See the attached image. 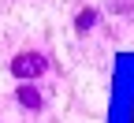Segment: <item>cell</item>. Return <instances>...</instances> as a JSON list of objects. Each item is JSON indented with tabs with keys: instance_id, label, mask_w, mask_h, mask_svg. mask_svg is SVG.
<instances>
[{
	"instance_id": "6da1fadb",
	"label": "cell",
	"mask_w": 134,
	"mask_h": 123,
	"mask_svg": "<svg viewBox=\"0 0 134 123\" xmlns=\"http://www.w3.org/2000/svg\"><path fill=\"white\" fill-rule=\"evenodd\" d=\"M45 56H37V52H23V56H15L11 60V75H19V78H37L45 75Z\"/></svg>"
},
{
	"instance_id": "7a4b0ae2",
	"label": "cell",
	"mask_w": 134,
	"mask_h": 123,
	"mask_svg": "<svg viewBox=\"0 0 134 123\" xmlns=\"http://www.w3.org/2000/svg\"><path fill=\"white\" fill-rule=\"evenodd\" d=\"M19 101L26 104V108H41V97H37V90H30V86H23V90H19Z\"/></svg>"
},
{
	"instance_id": "3957f363",
	"label": "cell",
	"mask_w": 134,
	"mask_h": 123,
	"mask_svg": "<svg viewBox=\"0 0 134 123\" xmlns=\"http://www.w3.org/2000/svg\"><path fill=\"white\" fill-rule=\"evenodd\" d=\"M93 19H97V11H90V8H86V11L78 15V30H90V26H93Z\"/></svg>"
}]
</instances>
